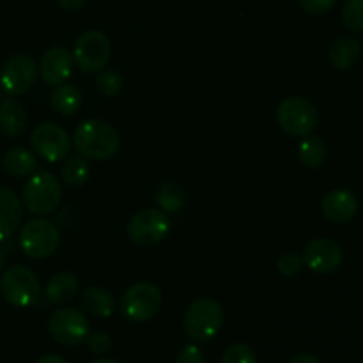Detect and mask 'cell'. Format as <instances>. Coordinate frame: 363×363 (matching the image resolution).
<instances>
[{
	"label": "cell",
	"mask_w": 363,
	"mask_h": 363,
	"mask_svg": "<svg viewBox=\"0 0 363 363\" xmlns=\"http://www.w3.org/2000/svg\"><path fill=\"white\" fill-rule=\"evenodd\" d=\"M30 145L45 162L57 163L67 158L71 151L69 135L57 124H39L30 135Z\"/></svg>",
	"instance_id": "cell-12"
},
{
	"label": "cell",
	"mask_w": 363,
	"mask_h": 363,
	"mask_svg": "<svg viewBox=\"0 0 363 363\" xmlns=\"http://www.w3.org/2000/svg\"><path fill=\"white\" fill-rule=\"evenodd\" d=\"M301 259H303V266H307L314 273L330 275L342 266L344 254L337 241L328 240V238H318L305 247Z\"/></svg>",
	"instance_id": "cell-13"
},
{
	"label": "cell",
	"mask_w": 363,
	"mask_h": 363,
	"mask_svg": "<svg viewBox=\"0 0 363 363\" xmlns=\"http://www.w3.org/2000/svg\"><path fill=\"white\" fill-rule=\"evenodd\" d=\"M303 268V259L300 257L294 252H286L284 255H280L279 261H277V269L282 273L284 277H294L301 272Z\"/></svg>",
	"instance_id": "cell-29"
},
{
	"label": "cell",
	"mask_w": 363,
	"mask_h": 363,
	"mask_svg": "<svg viewBox=\"0 0 363 363\" xmlns=\"http://www.w3.org/2000/svg\"><path fill=\"white\" fill-rule=\"evenodd\" d=\"M27 128V112L16 99H6L0 105V131L7 137H20Z\"/></svg>",
	"instance_id": "cell-19"
},
{
	"label": "cell",
	"mask_w": 363,
	"mask_h": 363,
	"mask_svg": "<svg viewBox=\"0 0 363 363\" xmlns=\"http://www.w3.org/2000/svg\"><path fill=\"white\" fill-rule=\"evenodd\" d=\"M328 147L318 135H305L298 144V158L307 169H319L325 163Z\"/></svg>",
	"instance_id": "cell-21"
},
{
	"label": "cell",
	"mask_w": 363,
	"mask_h": 363,
	"mask_svg": "<svg viewBox=\"0 0 363 363\" xmlns=\"http://www.w3.org/2000/svg\"><path fill=\"white\" fill-rule=\"evenodd\" d=\"M87 346H89V351H91V353L103 357V354H106L112 351L113 340L108 333L92 332V333H89V337H87Z\"/></svg>",
	"instance_id": "cell-30"
},
{
	"label": "cell",
	"mask_w": 363,
	"mask_h": 363,
	"mask_svg": "<svg viewBox=\"0 0 363 363\" xmlns=\"http://www.w3.org/2000/svg\"><path fill=\"white\" fill-rule=\"evenodd\" d=\"M277 123L286 133L293 137H305L318 128L319 113L308 99L301 96H289L280 101L277 108Z\"/></svg>",
	"instance_id": "cell-6"
},
{
	"label": "cell",
	"mask_w": 363,
	"mask_h": 363,
	"mask_svg": "<svg viewBox=\"0 0 363 363\" xmlns=\"http://www.w3.org/2000/svg\"><path fill=\"white\" fill-rule=\"evenodd\" d=\"M112 55L110 39L99 30H89L74 43L73 62L84 73H98L105 69Z\"/></svg>",
	"instance_id": "cell-8"
},
{
	"label": "cell",
	"mask_w": 363,
	"mask_h": 363,
	"mask_svg": "<svg viewBox=\"0 0 363 363\" xmlns=\"http://www.w3.org/2000/svg\"><path fill=\"white\" fill-rule=\"evenodd\" d=\"M73 142L77 151L84 158L96 160V162L113 158L121 147V138L116 128L101 119H87L78 124Z\"/></svg>",
	"instance_id": "cell-1"
},
{
	"label": "cell",
	"mask_w": 363,
	"mask_h": 363,
	"mask_svg": "<svg viewBox=\"0 0 363 363\" xmlns=\"http://www.w3.org/2000/svg\"><path fill=\"white\" fill-rule=\"evenodd\" d=\"M287 363H323V362L319 360L318 357H314V354L300 353V354H294V357H291Z\"/></svg>",
	"instance_id": "cell-33"
},
{
	"label": "cell",
	"mask_w": 363,
	"mask_h": 363,
	"mask_svg": "<svg viewBox=\"0 0 363 363\" xmlns=\"http://www.w3.org/2000/svg\"><path fill=\"white\" fill-rule=\"evenodd\" d=\"M38 78V64L30 55L16 53L9 57L0 71V85L9 96H21L30 91Z\"/></svg>",
	"instance_id": "cell-11"
},
{
	"label": "cell",
	"mask_w": 363,
	"mask_h": 363,
	"mask_svg": "<svg viewBox=\"0 0 363 363\" xmlns=\"http://www.w3.org/2000/svg\"><path fill=\"white\" fill-rule=\"evenodd\" d=\"M96 89L103 96L112 98V96L119 94L121 89H123V77L113 69H101L96 78Z\"/></svg>",
	"instance_id": "cell-26"
},
{
	"label": "cell",
	"mask_w": 363,
	"mask_h": 363,
	"mask_svg": "<svg viewBox=\"0 0 363 363\" xmlns=\"http://www.w3.org/2000/svg\"><path fill=\"white\" fill-rule=\"evenodd\" d=\"M48 332L57 344L78 346L87 340L91 325L84 312L78 308H57L48 319Z\"/></svg>",
	"instance_id": "cell-9"
},
{
	"label": "cell",
	"mask_w": 363,
	"mask_h": 363,
	"mask_svg": "<svg viewBox=\"0 0 363 363\" xmlns=\"http://www.w3.org/2000/svg\"><path fill=\"white\" fill-rule=\"evenodd\" d=\"M80 303L82 308L87 311L89 314L94 315V318L106 319L113 314V311H116L113 296L106 289H101V287H87V289L82 293Z\"/></svg>",
	"instance_id": "cell-20"
},
{
	"label": "cell",
	"mask_w": 363,
	"mask_h": 363,
	"mask_svg": "<svg viewBox=\"0 0 363 363\" xmlns=\"http://www.w3.org/2000/svg\"><path fill=\"white\" fill-rule=\"evenodd\" d=\"M80 289V282L73 273H57L48 280L45 289V296L50 303L64 305L73 300Z\"/></svg>",
	"instance_id": "cell-18"
},
{
	"label": "cell",
	"mask_w": 363,
	"mask_h": 363,
	"mask_svg": "<svg viewBox=\"0 0 363 363\" xmlns=\"http://www.w3.org/2000/svg\"><path fill=\"white\" fill-rule=\"evenodd\" d=\"M362 57V45L358 39L346 35V38H339L337 41L332 43L328 50V59L335 69L347 71L358 64Z\"/></svg>",
	"instance_id": "cell-17"
},
{
	"label": "cell",
	"mask_w": 363,
	"mask_h": 363,
	"mask_svg": "<svg viewBox=\"0 0 363 363\" xmlns=\"http://www.w3.org/2000/svg\"><path fill=\"white\" fill-rule=\"evenodd\" d=\"M62 199L59 179L48 170H39L25 183L21 201L34 215H50L55 211Z\"/></svg>",
	"instance_id": "cell-4"
},
{
	"label": "cell",
	"mask_w": 363,
	"mask_h": 363,
	"mask_svg": "<svg viewBox=\"0 0 363 363\" xmlns=\"http://www.w3.org/2000/svg\"><path fill=\"white\" fill-rule=\"evenodd\" d=\"M41 78L48 85H60L71 77L73 55L62 46H53L41 59Z\"/></svg>",
	"instance_id": "cell-15"
},
{
	"label": "cell",
	"mask_w": 363,
	"mask_h": 363,
	"mask_svg": "<svg viewBox=\"0 0 363 363\" xmlns=\"http://www.w3.org/2000/svg\"><path fill=\"white\" fill-rule=\"evenodd\" d=\"M337 0H300V6L305 13L314 14V16H319V14H325L335 6Z\"/></svg>",
	"instance_id": "cell-32"
},
{
	"label": "cell",
	"mask_w": 363,
	"mask_h": 363,
	"mask_svg": "<svg viewBox=\"0 0 363 363\" xmlns=\"http://www.w3.org/2000/svg\"><path fill=\"white\" fill-rule=\"evenodd\" d=\"M162 291L151 282H138L128 287L119 300V311L128 321L145 323L162 308Z\"/></svg>",
	"instance_id": "cell-5"
},
{
	"label": "cell",
	"mask_w": 363,
	"mask_h": 363,
	"mask_svg": "<svg viewBox=\"0 0 363 363\" xmlns=\"http://www.w3.org/2000/svg\"><path fill=\"white\" fill-rule=\"evenodd\" d=\"M0 293L4 300L16 308H27L38 303L41 296V286L30 268L14 264L4 272L0 279Z\"/></svg>",
	"instance_id": "cell-3"
},
{
	"label": "cell",
	"mask_w": 363,
	"mask_h": 363,
	"mask_svg": "<svg viewBox=\"0 0 363 363\" xmlns=\"http://www.w3.org/2000/svg\"><path fill=\"white\" fill-rule=\"evenodd\" d=\"M53 110L64 117L74 116L82 106V92L78 91L74 85L71 84H60L57 85L55 91L52 92L50 98Z\"/></svg>",
	"instance_id": "cell-23"
},
{
	"label": "cell",
	"mask_w": 363,
	"mask_h": 363,
	"mask_svg": "<svg viewBox=\"0 0 363 363\" xmlns=\"http://www.w3.org/2000/svg\"><path fill=\"white\" fill-rule=\"evenodd\" d=\"M223 326V308L213 298H197L183 315L184 335L194 344H208Z\"/></svg>",
	"instance_id": "cell-2"
},
{
	"label": "cell",
	"mask_w": 363,
	"mask_h": 363,
	"mask_svg": "<svg viewBox=\"0 0 363 363\" xmlns=\"http://www.w3.org/2000/svg\"><path fill=\"white\" fill-rule=\"evenodd\" d=\"M91 363H119L117 360H112V358H98V360L91 362Z\"/></svg>",
	"instance_id": "cell-36"
},
{
	"label": "cell",
	"mask_w": 363,
	"mask_h": 363,
	"mask_svg": "<svg viewBox=\"0 0 363 363\" xmlns=\"http://www.w3.org/2000/svg\"><path fill=\"white\" fill-rule=\"evenodd\" d=\"M21 209L20 199L16 197L13 190L0 186V241H6L13 236L21 223Z\"/></svg>",
	"instance_id": "cell-16"
},
{
	"label": "cell",
	"mask_w": 363,
	"mask_h": 363,
	"mask_svg": "<svg viewBox=\"0 0 363 363\" xmlns=\"http://www.w3.org/2000/svg\"><path fill=\"white\" fill-rule=\"evenodd\" d=\"M38 363H67L62 357L59 354H45L43 358H39Z\"/></svg>",
	"instance_id": "cell-35"
},
{
	"label": "cell",
	"mask_w": 363,
	"mask_h": 363,
	"mask_svg": "<svg viewBox=\"0 0 363 363\" xmlns=\"http://www.w3.org/2000/svg\"><path fill=\"white\" fill-rule=\"evenodd\" d=\"M128 236L133 243L152 247L162 243L170 230V220L162 209H142L128 222Z\"/></svg>",
	"instance_id": "cell-10"
},
{
	"label": "cell",
	"mask_w": 363,
	"mask_h": 363,
	"mask_svg": "<svg viewBox=\"0 0 363 363\" xmlns=\"http://www.w3.org/2000/svg\"><path fill=\"white\" fill-rule=\"evenodd\" d=\"M60 176L67 186H82L91 177V167L84 156H69L60 167Z\"/></svg>",
	"instance_id": "cell-24"
},
{
	"label": "cell",
	"mask_w": 363,
	"mask_h": 363,
	"mask_svg": "<svg viewBox=\"0 0 363 363\" xmlns=\"http://www.w3.org/2000/svg\"><path fill=\"white\" fill-rule=\"evenodd\" d=\"M57 2H59V6L62 7V9L77 11L80 9V7H84V4L87 2V0H57Z\"/></svg>",
	"instance_id": "cell-34"
},
{
	"label": "cell",
	"mask_w": 363,
	"mask_h": 363,
	"mask_svg": "<svg viewBox=\"0 0 363 363\" xmlns=\"http://www.w3.org/2000/svg\"><path fill=\"white\" fill-rule=\"evenodd\" d=\"M20 247L30 259H46L59 248L60 233L50 220L35 218L25 223L20 230Z\"/></svg>",
	"instance_id": "cell-7"
},
{
	"label": "cell",
	"mask_w": 363,
	"mask_h": 363,
	"mask_svg": "<svg viewBox=\"0 0 363 363\" xmlns=\"http://www.w3.org/2000/svg\"><path fill=\"white\" fill-rule=\"evenodd\" d=\"M4 266H6V255H4V252L0 250V273H2Z\"/></svg>",
	"instance_id": "cell-37"
},
{
	"label": "cell",
	"mask_w": 363,
	"mask_h": 363,
	"mask_svg": "<svg viewBox=\"0 0 363 363\" xmlns=\"http://www.w3.org/2000/svg\"><path fill=\"white\" fill-rule=\"evenodd\" d=\"M176 363H206V358L197 344H188V346L181 347L176 357Z\"/></svg>",
	"instance_id": "cell-31"
},
{
	"label": "cell",
	"mask_w": 363,
	"mask_h": 363,
	"mask_svg": "<svg viewBox=\"0 0 363 363\" xmlns=\"http://www.w3.org/2000/svg\"><path fill=\"white\" fill-rule=\"evenodd\" d=\"M184 190L176 183H165L156 191V202L165 213H177L184 206Z\"/></svg>",
	"instance_id": "cell-25"
},
{
	"label": "cell",
	"mask_w": 363,
	"mask_h": 363,
	"mask_svg": "<svg viewBox=\"0 0 363 363\" xmlns=\"http://www.w3.org/2000/svg\"><path fill=\"white\" fill-rule=\"evenodd\" d=\"M342 21L351 32H363V0H346Z\"/></svg>",
	"instance_id": "cell-27"
},
{
	"label": "cell",
	"mask_w": 363,
	"mask_h": 363,
	"mask_svg": "<svg viewBox=\"0 0 363 363\" xmlns=\"http://www.w3.org/2000/svg\"><path fill=\"white\" fill-rule=\"evenodd\" d=\"M321 211L325 218L332 223H342L351 222L358 213V199L351 190H333L323 199Z\"/></svg>",
	"instance_id": "cell-14"
},
{
	"label": "cell",
	"mask_w": 363,
	"mask_h": 363,
	"mask_svg": "<svg viewBox=\"0 0 363 363\" xmlns=\"http://www.w3.org/2000/svg\"><path fill=\"white\" fill-rule=\"evenodd\" d=\"M2 167L7 174L14 177H25L38 167V158L23 147H13L4 155Z\"/></svg>",
	"instance_id": "cell-22"
},
{
	"label": "cell",
	"mask_w": 363,
	"mask_h": 363,
	"mask_svg": "<svg viewBox=\"0 0 363 363\" xmlns=\"http://www.w3.org/2000/svg\"><path fill=\"white\" fill-rule=\"evenodd\" d=\"M220 363H257V354L248 344L236 342L223 351Z\"/></svg>",
	"instance_id": "cell-28"
}]
</instances>
